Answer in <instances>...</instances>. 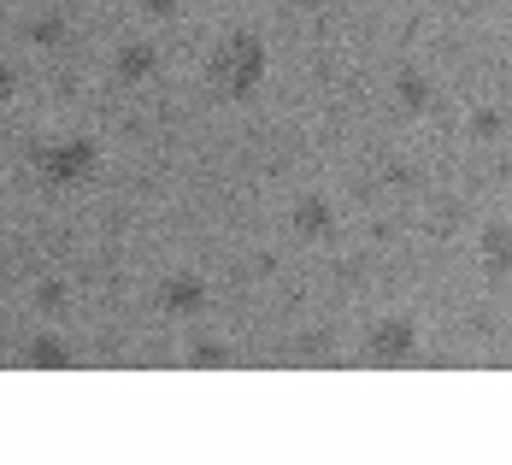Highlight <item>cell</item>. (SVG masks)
Segmentation results:
<instances>
[{
	"label": "cell",
	"instance_id": "8",
	"mask_svg": "<svg viewBox=\"0 0 512 465\" xmlns=\"http://www.w3.org/2000/svg\"><path fill=\"white\" fill-rule=\"evenodd\" d=\"M154 48H142V42H130V48H118V59H112V71L124 77V83H142V77H154Z\"/></svg>",
	"mask_w": 512,
	"mask_h": 465
},
{
	"label": "cell",
	"instance_id": "3",
	"mask_svg": "<svg viewBox=\"0 0 512 465\" xmlns=\"http://www.w3.org/2000/svg\"><path fill=\"white\" fill-rule=\"evenodd\" d=\"M412 348H418V324H412V318H383V324L365 336V354H371L377 365L407 360Z\"/></svg>",
	"mask_w": 512,
	"mask_h": 465
},
{
	"label": "cell",
	"instance_id": "9",
	"mask_svg": "<svg viewBox=\"0 0 512 465\" xmlns=\"http://www.w3.org/2000/svg\"><path fill=\"white\" fill-rule=\"evenodd\" d=\"M30 36H36V42H59V36H65V24H59V18H48V24H30Z\"/></svg>",
	"mask_w": 512,
	"mask_h": 465
},
{
	"label": "cell",
	"instance_id": "7",
	"mask_svg": "<svg viewBox=\"0 0 512 465\" xmlns=\"http://www.w3.org/2000/svg\"><path fill=\"white\" fill-rule=\"evenodd\" d=\"M395 95H401V112H430V106H436V83L407 65V71L395 77Z\"/></svg>",
	"mask_w": 512,
	"mask_h": 465
},
{
	"label": "cell",
	"instance_id": "1",
	"mask_svg": "<svg viewBox=\"0 0 512 465\" xmlns=\"http://www.w3.org/2000/svg\"><path fill=\"white\" fill-rule=\"evenodd\" d=\"M265 42H259L254 30H236V36H224L218 53H212V65H206V77H212V89L224 95V101H254L259 83H265Z\"/></svg>",
	"mask_w": 512,
	"mask_h": 465
},
{
	"label": "cell",
	"instance_id": "5",
	"mask_svg": "<svg viewBox=\"0 0 512 465\" xmlns=\"http://www.w3.org/2000/svg\"><path fill=\"white\" fill-rule=\"evenodd\" d=\"M477 259L489 277H512V224H489L477 236Z\"/></svg>",
	"mask_w": 512,
	"mask_h": 465
},
{
	"label": "cell",
	"instance_id": "6",
	"mask_svg": "<svg viewBox=\"0 0 512 465\" xmlns=\"http://www.w3.org/2000/svg\"><path fill=\"white\" fill-rule=\"evenodd\" d=\"M159 301H165V312H183V318H195V312L206 307V283H201V277H165Z\"/></svg>",
	"mask_w": 512,
	"mask_h": 465
},
{
	"label": "cell",
	"instance_id": "2",
	"mask_svg": "<svg viewBox=\"0 0 512 465\" xmlns=\"http://www.w3.org/2000/svg\"><path fill=\"white\" fill-rule=\"evenodd\" d=\"M36 171H48L53 183H77L83 171H95V142L71 136V142H53V148H36Z\"/></svg>",
	"mask_w": 512,
	"mask_h": 465
},
{
	"label": "cell",
	"instance_id": "12",
	"mask_svg": "<svg viewBox=\"0 0 512 465\" xmlns=\"http://www.w3.org/2000/svg\"><path fill=\"white\" fill-rule=\"evenodd\" d=\"M6 95H12V71L0 65V101H6Z\"/></svg>",
	"mask_w": 512,
	"mask_h": 465
},
{
	"label": "cell",
	"instance_id": "4",
	"mask_svg": "<svg viewBox=\"0 0 512 465\" xmlns=\"http://www.w3.org/2000/svg\"><path fill=\"white\" fill-rule=\"evenodd\" d=\"M289 224H295V236H307V242H330V236H336V207H330L318 189H301Z\"/></svg>",
	"mask_w": 512,
	"mask_h": 465
},
{
	"label": "cell",
	"instance_id": "10",
	"mask_svg": "<svg viewBox=\"0 0 512 465\" xmlns=\"http://www.w3.org/2000/svg\"><path fill=\"white\" fill-rule=\"evenodd\" d=\"M471 130H477V136H495V130H501V118H495V112H477V118H471Z\"/></svg>",
	"mask_w": 512,
	"mask_h": 465
},
{
	"label": "cell",
	"instance_id": "11",
	"mask_svg": "<svg viewBox=\"0 0 512 465\" xmlns=\"http://www.w3.org/2000/svg\"><path fill=\"white\" fill-rule=\"evenodd\" d=\"M148 12H154V18H171V12H177V0H148Z\"/></svg>",
	"mask_w": 512,
	"mask_h": 465
}]
</instances>
